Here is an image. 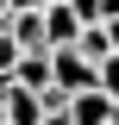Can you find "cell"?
<instances>
[{
  "instance_id": "1",
  "label": "cell",
  "mask_w": 119,
  "mask_h": 125,
  "mask_svg": "<svg viewBox=\"0 0 119 125\" xmlns=\"http://www.w3.org/2000/svg\"><path fill=\"white\" fill-rule=\"evenodd\" d=\"M50 88H57L63 100L88 94V88H94V62L82 56V50H50Z\"/></svg>"
},
{
  "instance_id": "2",
  "label": "cell",
  "mask_w": 119,
  "mask_h": 125,
  "mask_svg": "<svg viewBox=\"0 0 119 125\" xmlns=\"http://www.w3.org/2000/svg\"><path fill=\"white\" fill-rule=\"evenodd\" d=\"M82 31H88V25H82L69 6H44V50H75Z\"/></svg>"
},
{
  "instance_id": "3",
  "label": "cell",
  "mask_w": 119,
  "mask_h": 125,
  "mask_svg": "<svg viewBox=\"0 0 119 125\" xmlns=\"http://www.w3.org/2000/svg\"><path fill=\"white\" fill-rule=\"evenodd\" d=\"M6 81H13V88H25V94H50V50H31V56H19Z\"/></svg>"
},
{
  "instance_id": "4",
  "label": "cell",
  "mask_w": 119,
  "mask_h": 125,
  "mask_svg": "<svg viewBox=\"0 0 119 125\" xmlns=\"http://www.w3.org/2000/svg\"><path fill=\"white\" fill-rule=\"evenodd\" d=\"M63 113H69V125H107V119H119V106L107 100L100 88H88V94H75V100H69Z\"/></svg>"
},
{
  "instance_id": "5",
  "label": "cell",
  "mask_w": 119,
  "mask_h": 125,
  "mask_svg": "<svg viewBox=\"0 0 119 125\" xmlns=\"http://www.w3.org/2000/svg\"><path fill=\"white\" fill-rule=\"evenodd\" d=\"M0 113H6V125H44V100L25 88H13L6 81V94H0Z\"/></svg>"
},
{
  "instance_id": "6",
  "label": "cell",
  "mask_w": 119,
  "mask_h": 125,
  "mask_svg": "<svg viewBox=\"0 0 119 125\" xmlns=\"http://www.w3.org/2000/svg\"><path fill=\"white\" fill-rule=\"evenodd\" d=\"M6 38L19 44V56L44 50V6H38V13H13V19H6Z\"/></svg>"
},
{
  "instance_id": "7",
  "label": "cell",
  "mask_w": 119,
  "mask_h": 125,
  "mask_svg": "<svg viewBox=\"0 0 119 125\" xmlns=\"http://www.w3.org/2000/svg\"><path fill=\"white\" fill-rule=\"evenodd\" d=\"M75 50H82V56H88L94 69H100V62L113 56V50H107V31H100V25H88V31H82V38H75Z\"/></svg>"
},
{
  "instance_id": "8",
  "label": "cell",
  "mask_w": 119,
  "mask_h": 125,
  "mask_svg": "<svg viewBox=\"0 0 119 125\" xmlns=\"http://www.w3.org/2000/svg\"><path fill=\"white\" fill-rule=\"evenodd\" d=\"M94 88H100L107 100H113V106H119V56H107L100 69H94Z\"/></svg>"
},
{
  "instance_id": "9",
  "label": "cell",
  "mask_w": 119,
  "mask_h": 125,
  "mask_svg": "<svg viewBox=\"0 0 119 125\" xmlns=\"http://www.w3.org/2000/svg\"><path fill=\"white\" fill-rule=\"evenodd\" d=\"M63 6H69L82 25H100V0H63Z\"/></svg>"
},
{
  "instance_id": "10",
  "label": "cell",
  "mask_w": 119,
  "mask_h": 125,
  "mask_svg": "<svg viewBox=\"0 0 119 125\" xmlns=\"http://www.w3.org/2000/svg\"><path fill=\"white\" fill-rule=\"evenodd\" d=\"M100 31H107V50H113V56H119V19H107Z\"/></svg>"
},
{
  "instance_id": "11",
  "label": "cell",
  "mask_w": 119,
  "mask_h": 125,
  "mask_svg": "<svg viewBox=\"0 0 119 125\" xmlns=\"http://www.w3.org/2000/svg\"><path fill=\"white\" fill-rule=\"evenodd\" d=\"M107 19H119V0H100V25Z\"/></svg>"
},
{
  "instance_id": "12",
  "label": "cell",
  "mask_w": 119,
  "mask_h": 125,
  "mask_svg": "<svg viewBox=\"0 0 119 125\" xmlns=\"http://www.w3.org/2000/svg\"><path fill=\"white\" fill-rule=\"evenodd\" d=\"M44 125H69V113H44Z\"/></svg>"
},
{
  "instance_id": "13",
  "label": "cell",
  "mask_w": 119,
  "mask_h": 125,
  "mask_svg": "<svg viewBox=\"0 0 119 125\" xmlns=\"http://www.w3.org/2000/svg\"><path fill=\"white\" fill-rule=\"evenodd\" d=\"M0 38H6V19H0Z\"/></svg>"
},
{
  "instance_id": "14",
  "label": "cell",
  "mask_w": 119,
  "mask_h": 125,
  "mask_svg": "<svg viewBox=\"0 0 119 125\" xmlns=\"http://www.w3.org/2000/svg\"><path fill=\"white\" fill-rule=\"evenodd\" d=\"M44 6H63V0H44Z\"/></svg>"
},
{
  "instance_id": "15",
  "label": "cell",
  "mask_w": 119,
  "mask_h": 125,
  "mask_svg": "<svg viewBox=\"0 0 119 125\" xmlns=\"http://www.w3.org/2000/svg\"><path fill=\"white\" fill-rule=\"evenodd\" d=\"M0 125H6V113H0Z\"/></svg>"
},
{
  "instance_id": "16",
  "label": "cell",
  "mask_w": 119,
  "mask_h": 125,
  "mask_svg": "<svg viewBox=\"0 0 119 125\" xmlns=\"http://www.w3.org/2000/svg\"><path fill=\"white\" fill-rule=\"evenodd\" d=\"M107 125H119V119H107Z\"/></svg>"
}]
</instances>
